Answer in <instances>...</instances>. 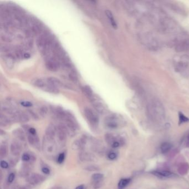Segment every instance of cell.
I'll list each match as a JSON object with an SVG mask.
<instances>
[{"label":"cell","instance_id":"836d02e7","mask_svg":"<svg viewBox=\"0 0 189 189\" xmlns=\"http://www.w3.org/2000/svg\"><path fill=\"white\" fill-rule=\"evenodd\" d=\"M27 112H28V114L31 116V118L33 119H34L35 120H37L39 119L38 116H37L33 111L31 110H28Z\"/></svg>","mask_w":189,"mask_h":189},{"label":"cell","instance_id":"52a82bcc","mask_svg":"<svg viewBox=\"0 0 189 189\" xmlns=\"http://www.w3.org/2000/svg\"><path fill=\"white\" fill-rule=\"evenodd\" d=\"M78 158L81 161L87 162L94 161L96 160V157L93 154L85 151H81L79 153Z\"/></svg>","mask_w":189,"mask_h":189},{"label":"cell","instance_id":"f6af8a7d","mask_svg":"<svg viewBox=\"0 0 189 189\" xmlns=\"http://www.w3.org/2000/svg\"><path fill=\"white\" fill-rule=\"evenodd\" d=\"M3 188L4 189H11V188L10 186V183L9 182H6L3 185Z\"/></svg>","mask_w":189,"mask_h":189},{"label":"cell","instance_id":"8d00e7d4","mask_svg":"<svg viewBox=\"0 0 189 189\" xmlns=\"http://www.w3.org/2000/svg\"><path fill=\"white\" fill-rule=\"evenodd\" d=\"M1 51L2 52H9L10 51V48L7 46H2L1 47Z\"/></svg>","mask_w":189,"mask_h":189},{"label":"cell","instance_id":"f546056e","mask_svg":"<svg viewBox=\"0 0 189 189\" xmlns=\"http://www.w3.org/2000/svg\"><path fill=\"white\" fill-rule=\"evenodd\" d=\"M5 103H6L8 105H10L11 106L13 107V108H16L17 105V103L16 101V100L13 98H8L6 99Z\"/></svg>","mask_w":189,"mask_h":189},{"label":"cell","instance_id":"7bdbcfd3","mask_svg":"<svg viewBox=\"0 0 189 189\" xmlns=\"http://www.w3.org/2000/svg\"><path fill=\"white\" fill-rule=\"evenodd\" d=\"M28 132H29V134H31V135H37V132H36V130L33 128H30L29 129V130H28Z\"/></svg>","mask_w":189,"mask_h":189},{"label":"cell","instance_id":"ba28073f","mask_svg":"<svg viewBox=\"0 0 189 189\" xmlns=\"http://www.w3.org/2000/svg\"><path fill=\"white\" fill-rule=\"evenodd\" d=\"M58 66L59 64L56 59L51 58V57L47 58L46 67L49 71L52 72H56L58 70Z\"/></svg>","mask_w":189,"mask_h":189},{"label":"cell","instance_id":"3957f363","mask_svg":"<svg viewBox=\"0 0 189 189\" xmlns=\"http://www.w3.org/2000/svg\"><path fill=\"white\" fill-rule=\"evenodd\" d=\"M120 118L116 114H112L107 116L105 119V126L110 129H116L121 123Z\"/></svg>","mask_w":189,"mask_h":189},{"label":"cell","instance_id":"bcb514c9","mask_svg":"<svg viewBox=\"0 0 189 189\" xmlns=\"http://www.w3.org/2000/svg\"><path fill=\"white\" fill-rule=\"evenodd\" d=\"M23 57L24 58H26V59H28V58H30L31 56L30 54L28 53H23Z\"/></svg>","mask_w":189,"mask_h":189},{"label":"cell","instance_id":"e0dca14e","mask_svg":"<svg viewBox=\"0 0 189 189\" xmlns=\"http://www.w3.org/2000/svg\"><path fill=\"white\" fill-rule=\"evenodd\" d=\"M48 83L56 88H59L62 86V83L61 82L59 79L56 78L55 77H49L47 78Z\"/></svg>","mask_w":189,"mask_h":189},{"label":"cell","instance_id":"5b68a950","mask_svg":"<svg viewBox=\"0 0 189 189\" xmlns=\"http://www.w3.org/2000/svg\"><path fill=\"white\" fill-rule=\"evenodd\" d=\"M84 114L88 120L93 126H96L99 123V117L97 114L90 108H85Z\"/></svg>","mask_w":189,"mask_h":189},{"label":"cell","instance_id":"9a60e30c","mask_svg":"<svg viewBox=\"0 0 189 189\" xmlns=\"http://www.w3.org/2000/svg\"><path fill=\"white\" fill-rule=\"evenodd\" d=\"M56 132L57 129L54 126L51 124L48 126L46 130V137L51 139H54Z\"/></svg>","mask_w":189,"mask_h":189},{"label":"cell","instance_id":"7a4b0ae2","mask_svg":"<svg viewBox=\"0 0 189 189\" xmlns=\"http://www.w3.org/2000/svg\"><path fill=\"white\" fill-rule=\"evenodd\" d=\"M45 137H43L42 149L44 153L47 157H53L57 151V144L54 140Z\"/></svg>","mask_w":189,"mask_h":189},{"label":"cell","instance_id":"30bf717a","mask_svg":"<svg viewBox=\"0 0 189 189\" xmlns=\"http://www.w3.org/2000/svg\"><path fill=\"white\" fill-rule=\"evenodd\" d=\"M88 138L86 136L81 137L80 139L75 140L73 144L72 148L74 150H83L87 143Z\"/></svg>","mask_w":189,"mask_h":189},{"label":"cell","instance_id":"b9f144b4","mask_svg":"<svg viewBox=\"0 0 189 189\" xmlns=\"http://www.w3.org/2000/svg\"><path fill=\"white\" fill-rule=\"evenodd\" d=\"M94 182V188L95 189H99L102 185V181H97V182Z\"/></svg>","mask_w":189,"mask_h":189},{"label":"cell","instance_id":"4316f807","mask_svg":"<svg viewBox=\"0 0 189 189\" xmlns=\"http://www.w3.org/2000/svg\"><path fill=\"white\" fill-rule=\"evenodd\" d=\"M104 178V175L100 173H95L92 175V180L93 182H97L102 181Z\"/></svg>","mask_w":189,"mask_h":189},{"label":"cell","instance_id":"44dd1931","mask_svg":"<svg viewBox=\"0 0 189 189\" xmlns=\"http://www.w3.org/2000/svg\"><path fill=\"white\" fill-rule=\"evenodd\" d=\"M1 38L3 41L10 42L12 41V35L7 31L2 32L1 33Z\"/></svg>","mask_w":189,"mask_h":189},{"label":"cell","instance_id":"8fae6325","mask_svg":"<svg viewBox=\"0 0 189 189\" xmlns=\"http://www.w3.org/2000/svg\"><path fill=\"white\" fill-rule=\"evenodd\" d=\"M64 120L65 121L66 126L68 128L70 133L71 132L74 133L77 130L78 126H77L76 123H75L73 118L71 116L67 115V116Z\"/></svg>","mask_w":189,"mask_h":189},{"label":"cell","instance_id":"ee69618b","mask_svg":"<svg viewBox=\"0 0 189 189\" xmlns=\"http://www.w3.org/2000/svg\"><path fill=\"white\" fill-rule=\"evenodd\" d=\"M42 171L46 175H49L50 174V170L47 167H43L42 169Z\"/></svg>","mask_w":189,"mask_h":189},{"label":"cell","instance_id":"4dcf8cb0","mask_svg":"<svg viewBox=\"0 0 189 189\" xmlns=\"http://www.w3.org/2000/svg\"><path fill=\"white\" fill-rule=\"evenodd\" d=\"M48 108L45 105L42 106L41 107V108L40 109V114L41 116L42 117H43V118L47 116V114L48 113Z\"/></svg>","mask_w":189,"mask_h":189},{"label":"cell","instance_id":"cb8c5ba5","mask_svg":"<svg viewBox=\"0 0 189 189\" xmlns=\"http://www.w3.org/2000/svg\"><path fill=\"white\" fill-rule=\"evenodd\" d=\"M131 181V179L130 178H124L122 179L118 183V187L119 189H124Z\"/></svg>","mask_w":189,"mask_h":189},{"label":"cell","instance_id":"f35d334b","mask_svg":"<svg viewBox=\"0 0 189 189\" xmlns=\"http://www.w3.org/2000/svg\"><path fill=\"white\" fill-rule=\"evenodd\" d=\"M69 78L71 80H72L74 82H77L78 81V78L77 77V76L73 73H71L69 74Z\"/></svg>","mask_w":189,"mask_h":189},{"label":"cell","instance_id":"1f68e13d","mask_svg":"<svg viewBox=\"0 0 189 189\" xmlns=\"http://www.w3.org/2000/svg\"><path fill=\"white\" fill-rule=\"evenodd\" d=\"M84 169L87 171H97L100 170L99 167L97 165H91L87 166V167H86V168H84Z\"/></svg>","mask_w":189,"mask_h":189},{"label":"cell","instance_id":"7402d4cb","mask_svg":"<svg viewBox=\"0 0 189 189\" xmlns=\"http://www.w3.org/2000/svg\"><path fill=\"white\" fill-rule=\"evenodd\" d=\"M12 123L10 118H9L2 114L0 116V123L2 126H6Z\"/></svg>","mask_w":189,"mask_h":189},{"label":"cell","instance_id":"8992f818","mask_svg":"<svg viewBox=\"0 0 189 189\" xmlns=\"http://www.w3.org/2000/svg\"><path fill=\"white\" fill-rule=\"evenodd\" d=\"M151 174L159 178H172L177 177L178 175L167 170H156L151 172Z\"/></svg>","mask_w":189,"mask_h":189},{"label":"cell","instance_id":"e575fe53","mask_svg":"<svg viewBox=\"0 0 189 189\" xmlns=\"http://www.w3.org/2000/svg\"><path fill=\"white\" fill-rule=\"evenodd\" d=\"M64 159H65V154L64 153H60L58 157V158H57V162L59 164H62L64 161Z\"/></svg>","mask_w":189,"mask_h":189},{"label":"cell","instance_id":"484cf974","mask_svg":"<svg viewBox=\"0 0 189 189\" xmlns=\"http://www.w3.org/2000/svg\"><path fill=\"white\" fill-rule=\"evenodd\" d=\"M8 154L7 147L6 144H1L0 147V157L1 158H6Z\"/></svg>","mask_w":189,"mask_h":189},{"label":"cell","instance_id":"ac0fdd59","mask_svg":"<svg viewBox=\"0 0 189 189\" xmlns=\"http://www.w3.org/2000/svg\"><path fill=\"white\" fill-rule=\"evenodd\" d=\"M172 147V145L169 142H164L161 144L160 146V149L163 154H166L171 149Z\"/></svg>","mask_w":189,"mask_h":189},{"label":"cell","instance_id":"6da1fadb","mask_svg":"<svg viewBox=\"0 0 189 189\" xmlns=\"http://www.w3.org/2000/svg\"><path fill=\"white\" fill-rule=\"evenodd\" d=\"M148 115L154 120H161L165 116L164 108L160 102L157 100H152L147 106Z\"/></svg>","mask_w":189,"mask_h":189},{"label":"cell","instance_id":"d590c367","mask_svg":"<svg viewBox=\"0 0 189 189\" xmlns=\"http://www.w3.org/2000/svg\"><path fill=\"white\" fill-rule=\"evenodd\" d=\"M108 158L110 160H113L117 158V154L115 152H113V151L110 152L108 154Z\"/></svg>","mask_w":189,"mask_h":189},{"label":"cell","instance_id":"83f0119b","mask_svg":"<svg viewBox=\"0 0 189 189\" xmlns=\"http://www.w3.org/2000/svg\"><path fill=\"white\" fill-rule=\"evenodd\" d=\"M189 119L186 116H185L181 112L179 113V124L181 125L182 123L189 122Z\"/></svg>","mask_w":189,"mask_h":189},{"label":"cell","instance_id":"60d3db41","mask_svg":"<svg viewBox=\"0 0 189 189\" xmlns=\"http://www.w3.org/2000/svg\"><path fill=\"white\" fill-rule=\"evenodd\" d=\"M21 104L24 107H30L32 106V103L28 101H22L21 102Z\"/></svg>","mask_w":189,"mask_h":189},{"label":"cell","instance_id":"d4e9b609","mask_svg":"<svg viewBox=\"0 0 189 189\" xmlns=\"http://www.w3.org/2000/svg\"><path fill=\"white\" fill-rule=\"evenodd\" d=\"M44 89L50 93H55L57 94L59 92V90L58 89V88H56L54 86H52L50 84H48V85H46L45 87L44 88Z\"/></svg>","mask_w":189,"mask_h":189},{"label":"cell","instance_id":"7c38bea8","mask_svg":"<svg viewBox=\"0 0 189 189\" xmlns=\"http://www.w3.org/2000/svg\"><path fill=\"white\" fill-rule=\"evenodd\" d=\"M11 152L14 156H19L22 151L21 144L17 141H13L11 144Z\"/></svg>","mask_w":189,"mask_h":189},{"label":"cell","instance_id":"74e56055","mask_svg":"<svg viewBox=\"0 0 189 189\" xmlns=\"http://www.w3.org/2000/svg\"><path fill=\"white\" fill-rule=\"evenodd\" d=\"M0 166L3 169H7L9 168V165L8 163L4 161V160H2L1 161Z\"/></svg>","mask_w":189,"mask_h":189},{"label":"cell","instance_id":"277c9868","mask_svg":"<svg viewBox=\"0 0 189 189\" xmlns=\"http://www.w3.org/2000/svg\"><path fill=\"white\" fill-rule=\"evenodd\" d=\"M45 177L37 173H31L26 178V181L31 185H37L45 180Z\"/></svg>","mask_w":189,"mask_h":189},{"label":"cell","instance_id":"9c48e42d","mask_svg":"<svg viewBox=\"0 0 189 189\" xmlns=\"http://www.w3.org/2000/svg\"><path fill=\"white\" fill-rule=\"evenodd\" d=\"M91 101L92 102V104L95 110L98 113L101 114H103L104 113L105 110V107L100 100H99L97 98L94 97L93 99H92L91 100Z\"/></svg>","mask_w":189,"mask_h":189},{"label":"cell","instance_id":"ffe728a7","mask_svg":"<svg viewBox=\"0 0 189 189\" xmlns=\"http://www.w3.org/2000/svg\"><path fill=\"white\" fill-rule=\"evenodd\" d=\"M104 139H105L106 143L110 145H112L114 142H115L117 140V139L116 138V137L114 135H113L112 134H110V133L105 134Z\"/></svg>","mask_w":189,"mask_h":189},{"label":"cell","instance_id":"7dc6e473","mask_svg":"<svg viewBox=\"0 0 189 189\" xmlns=\"http://www.w3.org/2000/svg\"><path fill=\"white\" fill-rule=\"evenodd\" d=\"M16 164V161H15L13 159V160H10V164L12 166V167H14Z\"/></svg>","mask_w":189,"mask_h":189},{"label":"cell","instance_id":"f907efd6","mask_svg":"<svg viewBox=\"0 0 189 189\" xmlns=\"http://www.w3.org/2000/svg\"><path fill=\"white\" fill-rule=\"evenodd\" d=\"M187 138H186V140H187V141H188V144H189V133L188 134V135H187V137H186Z\"/></svg>","mask_w":189,"mask_h":189},{"label":"cell","instance_id":"d6a6232c","mask_svg":"<svg viewBox=\"0 0 189 189\" xmlns=\"http://www.w3.org/2000/svg\"><path fill=\"white\" fill-rule=\"evenodd\" d=\"M22 160L24 162H30L31 160L30 154L28 153H24L22 156Z\"/></svg>","mask_w":189,"mask_h":189},{"label":"cell","instance_id":"4fadbf2b","mask_svg":"<svg viewBox=\"0 0 189 189\" xmlns=\"http://www.w3.org/2000/svg\"><path fill=\"white\" fill-rule=\"evenodd\" d=\"M27 140L31 145L33 146V147H36L37 149H40V139L37 135H33L30 134H28L27 135Z\"/></svg>","mask_w":189,"mask_h":189},{"label":"cell","instance_id":"5bb4252c","mask_svg":"<svg viewBox=\"0 0 189 189\" xmlns=\"http://www.w3.org/2000/svg\"><path fill=\"white\" fill-rule=\"evenodd\" d=\"M4 61L6 66L9 68L11 69L14 66L15 62V58L11 54H8L4 57Z\"/></svg>","mask_w":189,"mask_h":189},{"label":"cell","instance_id":"2e32d148","mask_svg":"<svg viewBox=\"0 0 189 189\" xmlns=\"http://www.w3.org/2000/svg\"><path fill=\"white\" fill-rule=\"evenodd\" d=\"M13 134L21 141H26V134L21 129H17L13 130Z\"/></svg>","mask_w":189,"mask_h":189},{"label":"cell","instance_id":"c3c4849f","mask_svg":"<svg viewBox=\"0 0 189 189\" xmlns=\"http://www.w3.org/2000/svg\"><path fill=\"white\" fill-rule=\"evenodd\" d=\"M75 189H84V186L83 185H81L76 187Z\"/></svg>","mask_w":189,"mask_h":189},{"label":"cell","instance_id":"ab89813d","mask_svg":"<svg viewBox=\"0 0 189 189\" xmlns=\"http://www.w3.org/2000/svg\"><path fill=\"white\" fill-rule=\"evenodd\" d=\"M15 178V175L14 173H11L9 175V177H8V179H7V182H9L10 184L12 183Z\"/></svg>","mask_w":189,"mask_h":189},{"label":"cell","instance_id":"d6986e66","mask_svg":"<svg viewBox=\"0 0 189 189\" xmlns=\"http://www.w3.org/2000/svg\"><path fill=\"white\" fill-rule=\"evenodd\" d=\"M105 15H106L108 19H109V20L110 21L112 26H113V28H117V24L116 23V21L114 20V16L112 13V12L109 10L105 11Z\"/></svg>","mask_w":189,"mask_h":189},{"label":"cell","instance_id":"603a6c76","mask_svg":"<svg viewBox=\"0 0 189 189\" xmlns=\"http://www.w3.org/2000/svg\"><path fill=\"white\" fill-rule=\"evenodd\" d=\"M83 92H84L85 95L90 100H91L92 99H93L94 97L92 90L91 89V88L89 86H87V85L84 86V87L83 88Z\"/></svg>","mask_w":189,"mask_h":189},{"label":"cell","instance_id":"f1b7e54d","mask_svg":"<svg viewBox=\"0 0 189 189\" xmlns=\"http://www.w3.org/2000/svg\"><path fill=\"white\" fill-rule=\"evenodd\" d=\"M33 84L34 85L38 87V88H44L46 86V84L45 83L43 82V81L41 79H35L33 82Z\"/></svg>","mask_w":189,"mask_h":189},{"label":"cell","instance_id":"681fc988","mask_svg":"<svg viewBox=\"0 0 189 189\" xmlns=\"http://www.w3.org/2000/svg\"><path fill=\"white\" fill-rule=\"evenodd\" d=\"M11 189H21L20 186H14Z\"/></svg>","mask_w":189,"mask_h":189}]
</instances>
